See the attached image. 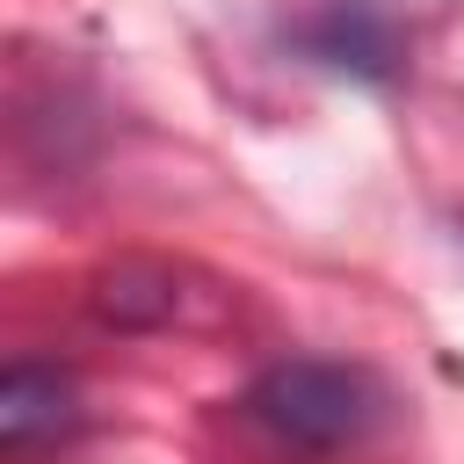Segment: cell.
<instances>
[{
  "mask_svg": "<svg viewBox=\"0 0 464 464\" xmlns=\"http://www.w3.org/2000/svg\"><path fill=\"white\" fill-rule=\"evenodd\" d=\"M72 428H80V392H72V377L36 370V362H14V370L0 377V450H7L14 464L36 457L44 442L72 435Z\"/></svg>",
  "mask_w": 464,
  "mask_h": 464,
  "instance_id": "obj_2",
  "label": "cell"
},
{
  "mask_svg": "<svg viewBox=\"0 0 464 464\" xmlns=\"http://www.w3.org/2000/svg\"><path fill=\"white\" fill-rule=\"evenodd\" d=\"M246 420L297 457H326L377 420V384L348 362H276L246 392Z\"/></svg>",
  "mask_w": 464,
  "mask_h": 464,
  "instance_id": "obj_1",
  "label": "cell"
},
{
  "mask_svg": "<svg viewBox=\"0 0 464 464\" xmlns=\"http://www.w3.org/2000/svg\"><path fill=\"white\" fill-rule=\"evenodd\" d=\"M297 44H304L312 58H326V65H341V72H370V80L392 72V22H384L370 0H326V7L297 29Z\"/></svg>",
  "mask_w": 464,
  "mask_h": 464,
  "instance_id": "obj_3",
  "label": "cell"
}]
</instances>
